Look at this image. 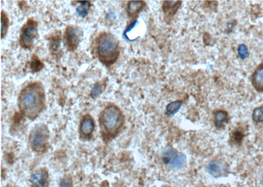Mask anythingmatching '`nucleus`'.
I'll return each mask as SVG.
<instances>
[{
    "instance_id": "obj_1",
    "label": "nucleus",
    "mask_w": 263,
    "mask_h": 187,
    "mask_svg": "<svg viewBox=\"0 0 263 187\" xmlns=\"http://www.w3.org/2000/svg\"><path fill=\"white\" fill-rule=\"evenodd\" d=\"M18 107L23 116L36 120L46 107V93L42 84L34 81L26 86L18 95Z\"/></svg>"
},
{
    "instance_id": "obj_2",
    "label": "nucleus",
    "mask_w": 263,
    "mask_h": 187,
    "mask_svg": "<svg viewBox=\"0 0 263 187\" xmlns=\"http://www.w3.org/2000/svg\"><path fill=\"white\" fill-rule=\"evenodd\" d=\"M124 120V114L119 107L115 105L105 107L99 118V125L103 141L109 142L114 139L121 132Z\"/></svg>"
},
{
    "instance_id": "obj_3",
    "label": "nucleus",
    "mask_w": 263,
    "mask_h": 187,
    "mask_svg": "<svg viewBox=\"0 0 263 187\" xmlns=\"http://www.w3.org/2000/svg\"><path fill=\"white\" fill-rule=\"evenodd\" d=\"M95 53L103 65L111 66L119 57L118 39L111 32H102L96 39Z\"/></svg>"
},
{
    "instance_id": "obj_4",
    "label": "nucleus",
    "mask_w": 263,
    "mask_h": 187,
    "mask_svg": "<svg viewBox=\"0 0 263 187\" xmlns=\"http://www.w3.org/2000/svg\"><path fill=\"white\" fill-rule=\"evenodd\" d=\"M49 131L45 123H39L30 133L29 141L32 151L42 153L48 148Z\"/></svg>"
},
{
    "instance_id": "obj_5",
    "label": "nucleus",
    "mask_w": 263,
    "mask_h": 187,
    "mask_svg": "<svg viewBox=\"0 0 263 187\" xmlns=\"http://www.w3.org/2000/svg\"><path fill=\"white\" fill-rule=\"evenodd\" d=\"M39 24L34 18H29L21 28L20 36V44L25 50H31L34 46L35 39L37 38Z\"/></svg>"
},
{
    "instance_id": "obj_6",
    "label": "nucleus",
    "mask_w": 263,
    "mask_h": 187,
    "mask_svg": "<svg viewBox=\"0 0 263 187\" xmlns=\"http://www.w3.org/2000/svg\"><path fill=\"white\" fill-rule=\"evenodd\" d=\"M83 36V32L77 26L69 25L66 29L63 35V44L67 50H76Z\"/></svg>"
},
{
    "instance_id": "obj_7",
    "label": "nucleus",
    "mask_w": 263,
    "mask_h": 187,
    "mask_svg": "<svg viewBox=\"0 0 263 187\" xmlns=\"http://www.w3.org/2000/svg\"><path fill=\"white\" fill-rule=\"evenodd\" d=\"M162 159L164 164L175 170H179L184 167L186 160L184 154L178 153L177 150L171 147L164 150Z\"/></svg>"
},
{
    "instance_id": "obj_8",
    "label": "nucleus",
    "mask_w": 263,
    "mask_h": 187,
    "mask_svg": "<svg viewBox=\"0 0 263 187\" xmlns=\"http://www.w3.org/2000/svg\"><path fill=\"white\" fill-rule=\"evenodd\" d=\"M95 121L90 114L83 116L79 127L80 138L82 140H90L95 130Z\"/></svg>"
},
{
    "instance_id": "obj_9",
    "label": "nucleus",
    "mask_w": 263,
    "mask_h": 187,
    "mask_svg": "<svg viewBox=\"0 0 263 187\" xmlns=\"http://www.w3.org/2000/svg\"><path fill=\"white\" fill-rule=\"evenodd\" d=\"M206 172L215 178L227 177L229 174V168L221 161L213 160L206 167Z\"/></svg>"
},
{
    "instance_id": "obj_10",
    "label": "nucleus",
    "mask_w": 263,
    "mask_h": 187,
    "mask_svg": "<svg viewBox=\"0 0 263 187\" xmlns=\"http://www.w3.org/2000/svg\"><path fill=\"white\" fill-rule=\"evenodd\" d=\"M30 183L31 187H48L49 173L45 168H41L33 173L30 176Z\"/></svg>"
},
{
    "instance_id": "obj_11",
    "label": "nucleus",
    "mask_w": 263,
    "mask_h": 187,
    "mask_svg": "<svg viewBox=\"0 0 263 187\" xmlns=\"http://www.w3.org/2000/svg\"><path fill=\"white\" fill-rule=\"evenodd\" d=\"M251 81L253 88L258 93H263V63L256 68L251 75Z\"/></svg>"
},
{
    "instance_id": "obj_12",
    "label": "nucleus",
    "mask_w": 263,
    "mask_h": 187,
    "mask_svg": "<svg viewBox=\"0 0 263 187\" xmlns=\"http://www.w3.org/2000/svg\"><path fill=\"white\" fill-rule=\"evenodd\" d=\"M229 118L228 112L223 110H218L214 113V122L218 129L224 128L229 123Z\"/></svg>"
},
{
    "instance_id": "obj_13",
    "label": "nucleus",
    "mask_w": 263,
    "mask_h": 187,
    "mask_svg": "<svg viewBox=\"0 0 263 187\" xmlns=\"http://www.w3.org/2000/svg\"><path fill=\"white\" fill-rule=\"evenodd\" d=\"M145 3L143 1H130L127 5L126 12L129 17L133 18L145 8Z\"/></svg>"
},
{
    "instance_id": "obj_14",
    "label": "nucleus",
    "mask_w": 263,
    "mask_h": 187,
    "mask_svg": "<svg viewBox=\"0 0 263 187\" xmlns=\"http://www.w3.org/2000/svg\"><path fill=\"white\" fill-rule=\"evenodd\" d=\"M182 2L180 1H165L163 2V9L164 13L173 15L180 8Z\"/></svg>"
},
{
    "instance_id": "obj_15",
    "label": "nucleus",
    "mask_w": 263,
    "mask_h": 187,
    "mask_svg": "<svg viewBox=\"0 0 263 187\" xmlns=\"http://www.w3.org/2000/svg\"><path fill=\"white\" fill-rule=\"evenodd\" d=\"M81 4V6L77 8V13L80 17L85 18L88 15L89 11H90L91 3L90 2H78Z\"/></svg>"
},
{
    "instance_id": "obj_16",
    "label": "nucleus",
    "mask_w": 263,
    "mask_h": 187,
    "mask_svg": "<svg viewBox=\"0 0 263 187\" xmlns=\"http://www.w3.org/2000/svg\"><path fill=\"white\" fill-rule=\"evenodd\" d=\"M182 105V100H176V101L171 102L166 107V113L170 116L175 115L179 111Z\"/></svg>"
},
{
    "instance_id": "obj_17",
    "label": "nucleus",
    "mask_w": 263,
    "mask_h": 187,
    "mask_svg": "<svg viewBox=\"0 0 263 187\" xmlns=\"http://www.w3.org/2000/svg\"><path fill=\"white\" fill-rule=\"evenodd\" d=\"M105 87V82H100V81L96 82L91 91L90 97L93 99H97L103 93Z\"/></svg>"
},
{
    "instance_id": "obj_18",
    "label": "nucleus",
    "mask_w": 263,
    "mask_h": 187,
    "mask_svg": "<svg viewBox=\"0 0 263 187\" xmlns=\"http://www.w3.org/2000/svg\"><path fill=\"white\" fill-rule=\"evenodd\" d=\"M1 35L2 38L3 39L4 36H6L9 24V20L7 14L3 10L2 11L1 14Z\"/></svg>"
},
{
    "instance_id": "obj_19",
    "label": "nucleus",
    "mask_w": 263,
    "mask_h": 187,
    "mask_svg": "<svg viewBox=\"0 0 263 187\" xmlns=\"http://www.w3.org/2000/svg\"><path fill=\"white\" fill-rule=\"evenodd\" d=\"M43 68V63H42L36 55H33L31 62H30V69H31L32 72H40Z\"/></svg>"
},
{
    "instance_id": "obj_20",
    "label": "nucleus",
    "mask_w": 263,
    "mask_h": 187,
    "mask_svg": "<svg viewBox=\"0 0 263 187\" xmlns=\"http://www.w3.org/2000/svg\"><path fill=\"white\" fill-rule=\"evenodd\" d=\"M252 118L255 123L263 122V106L257 107L253 111Z\"/></svg>"
},
{
    "instance_id": "obj_21",
    "label": "nucleus",
    "mask_w": 263,
    "mask_h": 187,
    "mask_svg": "<svg viewBox=\"0 0 263 187\" xmlns=\"http://www.w3.org/2000/svg\"><path fill=\"white\" fill-rule=\"evenodd\" d=\"M238 53L239 58H241V60H245L246 58L249 57V50L248 47H247L245 44H240L238 46Z\"/></svg>"
},
{
    "instance_id": "obj_22",
    "label": "nucleus",
    "mask_w": 263,
    "mask_h": 187,
    "mask_svg": "<svg viewBox=\"0 0 263 187\" xmlns=\"http://www.w3.org/2000/svg\"><path fill=\"white\" fill-rule=\"evenodd\" d=\"M73 186V181H72V177L70 175H66L61 179L60 187H72Z\"/></svg>"
},
{
    "instance_id": "obj_23",
    "label": "nucleus",
    "mask_w": 263,
    "mask_h": 187,
    "mask_svg": "<svg viewBox=\"0 0 263 187\" xmlns=\"http://www.w3.org/2000/svg\"><path fill=\"white\" fill-rule=\"evenodd\" d=\"M60 36H56L55 37H52L50 41V46L51 50L56 51L60 48Z\"/></svg>"
},
{
    "instance_id": "obj_24",
    "label": "nucleus",
    "mask_w": 263,
    "mask_h": 187,
    "mask_svg": "<svg viewBox=\"0 0 263 187\" xmlns=\"http://www.w3.org/2000/svg\"><path fill=\"white\" fill-rule=\"evenodd\" d=\"M138 23V21L137 20H134L133 22H132L128 26L126 30H124L123 34L124 36L125 37V38L127 39L128 40H130V39H129L128 38L127 34L128 33V32H130L132 30L135 29V27H136V25H137Z\"/></svg>"
},
{
    "instance_id": "obj_25",
    "label": "nucleus",
    "mask_w": 263,
    "mask_h": 187,
    "mask_svg": "<svg viewBox=\"0 0 263 187\" xmlns=\"http://www.w3.org/2000/svg\"><path fill=\"white\" fill-rule=\"evenodd\" d=\"M243 133L241 132H238V131H236L233 134V139L234 141L236 142H238L239 141H241V140L243 139Z\"/></svg>"
}]
</instances>
